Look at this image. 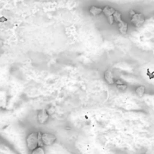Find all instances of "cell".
<instances>
[{
  "instance_id": "obj_1",
  "label": "cell",
  "mask_w": 154,
  "mask_h": 154,
  "mask_svg": "<svg viewBox=\"0 0 154 154\" xmlns=\"http://www.w3.org/2000/svg\"><path fill=\"white\" fill-rule=\"evenodd\" d=\"M26 145L30 151H32L38 147V132H32L27 136Z\"/></svg>"
},
{
  "instance_id": "obj_2",
  "label": "cell",
  "mask_w": 154,
  "mask_h": 154,
  "mask_svg": "<svg viewBox=\"0 0 154 154\" xmlns=\"http://www.w3.org/2000/svg\"><path fill=\"white\" fill-rule=\"evenodd\" d=\"M144 21H145V17H144V14H142L141 13H136L135 12L131 17V23L135 27H141L144 24Z\"/></svg>"
},
{
  "instance_id": "obj_3",
  "label": "cell",
  "mask_w": 154,
  "mask_h": 154,
  "mask_svg": "<svg viewBox=\"0 0 154 154\" xmlns=\"http://www.w3.org/2000/svg\"><path fill=\"white\" fill-rule=\"evenodd\" d=\"M42 140L44 146H51L57 141V137L53 134L43 133L42 134Z\"/></svg>"
},
{
  "instance_id": "obj_4",
  "label": "cell",
  "mask_w": 154,
  "mask_h": 154,
  "mask_svg": "<svg viewBox=\"0 0 154 154\" xmlns=\"http://www.w3.org/2000/svg\"><path fill=\"white\" fill-rule=\"evenodd\" d=\"M48 117H49V115L47 113L46 110L45 109L42 110L38 114V120L41 124H44V123H46L48 120Z\"/></svg>"
},
{
  "instance_id": "obj_5",
  "label": "cell",
  "mask_w": 154,
  "mask_h": 154,
  "mask_svg": "<svg viewBox=\"0 0 154 154\" xmlns=\"http://www.w3.org/2000/svg\"><path fill=\"white\" fill-rule=\"evenodd\" d=\"M105 79L108 82V84H111V85L114 84V76L112 71L107 70L105 72Z\"/></svg>"
},
{
  "instance_id": "obj_6",
  "label": "cell",
  "mask_w": 154,
  "mask_h": 154,
  "mask_svg": "<svg viewBox=\"0 0 154 154\" xmlns=\"http://www.w3.org/2000/svg\"><path fill=\"white\" fill-rule=\"evenodd\" d=\"M118 29L120 32L123 35H126L127 33L128 29V24L126 22L121 20L118 23Z\"/></svg>"
},
{
  "instance_id": "obj_7",
  "label": "cell",
  "mask_w": 154,
  "mask_h": 154,
  "mask_svg": "<svg viewBox=\"0 0 154 154\" xmlns=\"http://www.w3.org/2000/svg\"><path fill=\"white\" fill-rule=\"evenodd\" d=\"M89 11H90V14L93 15V16H98L102 12V8L96 7V6H92V7H90Z\"/></svg>"
},
{
  "instance_id": "obj_8",
  "label": "cell",
  "mask_w": 154,
  "mask_h": 154,
  "mask_svg": "<svg viewBox=\"0 0 154 154\" xmlns=\"http://www.w3.org/2000/svg\"><path fill=\"white\" fill-rule=\"evenodd\" d=\"M114 12H115L114 8L109 7V6H105V7L102 9V13H103L107 17H108L110 16H112V15L114 14Z\"/></svg>"
},
{
  "instance_id": "obj_9",
  "label": "cell",
  "mask_w": 154,
  "mask_h": 154,
  "mask_svg": "<svg viewBox=\"0 0 154 154\" xmlns=\"http://www.w3.org/2000/svg\"><path fill=\"white\" fill-rule=\"evenodd\" d=\"M144 93H145V87L144 86H140V87H137L135 90V93L139 97H142L144 95Z\"/></svg>"
},
{
  "instance_id": "obj_10",
  "label": "cell",
  "mask_w": 154,
  "mask_h": 154,
  "mask_svg": "<svg viewBox=\"0 0 154 154\" xmlns=\"http://www.w3.org/2000/svg\"><path fill=\"white\" fill-rule=\"evenodd\" d=\"M112 16H113V18H114V21L117 22V23L122 20L121 13L119 11H115V12H114V14H113Z\"/></svg>"
},
{
  "instance_id": "obj_11",
  "label": "cell",
  "mask_w": 154,
  "mask_h": 154,
  "mask_svg": "<svg viewBox=\"0 0 154 154\" xmlns=\"http://www.w3.org/2000/svg\"><path fill=\"white\" fill-rule=\"evenodd\" d=\"M31 154H46L45 150H44L43 147H37L35 149L31 151Z\"/></svg>"
},
{
  "instance_id": "obj_12",
  "label": "cell",
  "mask_w": 154,
  "mask_h": 154,
  "mask_svg": "<svg viewBox=\"0 0 154 154\" xmlns=\"http://www.w3.org/2000/svg\"><path fill=\"white\" fill-rule=\"evenodd\" d=\"M38 147H44L43 142L42 140V132H38Z\"/></svg>"
},
{
  "instance_id": "obj_13",
  "label": "cell",
  "mask_w": 154,
  "mask_h": 154,
  "mask_svg": "<svg viewBox=\"0 0 154 154\" xmlns=\"http://www.w3.org/2000/svg\"><path fill=\"white\" fill-rule=\"evenodd\" d=\"M46 111L47 113H48V115H50V114H53L54 112H55V108H54V107H51V108H50L49 109Z\"/></svg>"
},
{
  "instance_id": "obj_14",
  "label": "cell",
  "mask_w": 154,
  "mask_h": 154,
  "mask_svg": "<svg viewBox=\"0 0 154 154\" xmlns=\"http://www.w3.org/2000/svg\"><path fill=\"white\" fill-rule=\"evenodd\" d=\"M107 19H108V23H109L110 25H112L113 23H114V18H113V16H110L108 17H107Z\"/></svg>"
},
{
  "instance_id": "obj_15",
  "label": "cell",
  "mask_w": 154,
  "mask_h": 154,
  "mask_svg": "<svg viewBox=\"0 0 154 154\" xmlns=\"http://www.w3.org/2000/svg\"><path fill=\"white\" fill-rule=\"evenodd\" d=\"M117 88L120 89V90H124L127 88V85H126V84H125V85L124 84H122V85H117Z\"/></svg>"
},
{
  "instance_id": "obj_16",
  "label": "cell",
  "mask_w": 154,
  "mask_h": 154,
  "mask_svg": "<svg viewBox=\"0 0 154 154\" xmlns=\"http://www.w3.org/2000/svg\"><path fill=\"white\" fill-rule=\"evenodd\" d=\"M117 85H122V84H124V83L123 82V81H121L120 80H118V81H117Z\"/></svg>"
},
{
  "instance_id": "obj_17",
  "label": "cell",
  "mask_w": 154,
  "mask_h": 154,
  "mask_svg": "<svg viewBox=\"0 0 154 154\" xmlns=\"http://www.w3.org/2000/svg\"><path fill=\"white\" fill-rule=\"evenodd\" d=\"M129 13H130V16H131V17H132V15H133V14H135V11H133V10H131V11H130V12H129Z\"/></svg>"
},
{
  "instance_id": "obj_18",
  "label": "cell",
  "mask_w": 154,
  "mask_h": 154,
  "mask_svg": "<svg viewBox=\"0 0 154 154\" xmlns=\"http://www.w3.org/2000/svg\"><path fill=\"white\" fill-rule=\"evenodd\" d=\"M3 46V41L2 39H0V48Z\"/></svg>"
}]
</instances>
